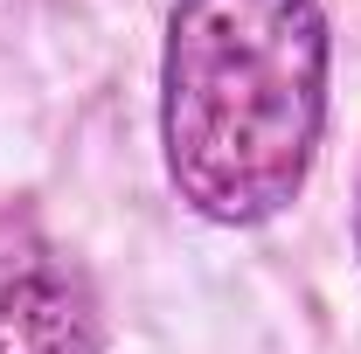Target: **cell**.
Here are the masks:
<instances>
[{
  "label": "cell",
  "instance_id": "cell-1",
  "mask_svg": "<svg viewBox=\"0 0 361 354\" xmlns=\"http://www.w3.org/2000/svg\"><path fill=\"white\" fill-rule=\"evenodd\" d=\"M334 35L319 0H174L160 160L202 222L257 229L299 202L326 133Z\"/></svg>",
  "mask_w": 361,
  "mask_h": 354
},
{
  "label": "cell",
  "instance_id": "cell-2",
  "mask_svg": "<svg viewBox=\"0 0 361 354\" xmlns=\"http://www.w3.org/2000/svg\"><path fill=\"white\" fill-rule=\"evenodd\" d=\"M0 354H104V306L84 264L28 202H0Z\"/></svg>",
  "mask_w": 361,
  "mask_h": 354
},
{
  "label": "cell",
  "instance_id": "cell-3",
  "mask_svg": "<svg viewBox=\"0 0 361 354\" xmlns=\"http://www.w3.org/2000/svg\"><path fill=\"white\" fill-rule=\"evenodd\" d=\"M355 257H361V181H355Z\"/></svg>",
  "mask_w": 361,
  "mask_h": 354
}]
</instances>
